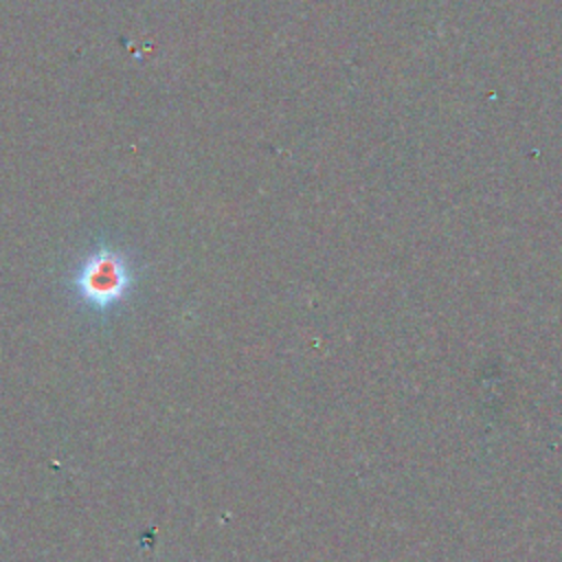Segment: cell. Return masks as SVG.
Wrapping results in <instances>:
<instances>
[{
    "label": "cell",
    "instance_id": "1",
    "mask_svg": "<svg viewBox=\"0 0 562 562\" xmlns=\"http://www.w3.org/2000/svg\"><path fill=\"white\" fill-rule=\"evenodd\" d=\"M132 277L125 259L112 250L94 252L77 274V290L86 303L108 307L130 288Z\"/></svg>",
    "mask_w": 562,
    "mask_h": 562
}]
</instances>
